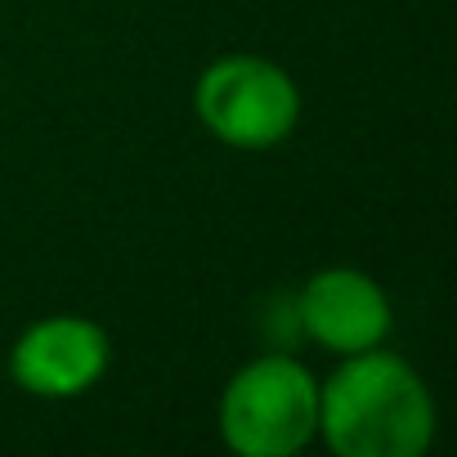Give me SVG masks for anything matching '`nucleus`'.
I'll use <instances>...</instances> for the list:
<instances>
[{
    "mask_svg": "<svg viewBox=\"0 0 457 457\" xmlns=\"http://www.w3.org/2000/svg\"><path fill=\"white\" fill-rule=\"evenodd\" d=\"M319 430L341 457H417L435 435V403L403 359L359 350L319 390Z\"/></svg>",
    "mask_w": 457,
    "mask_h": 457,
    "instance_id": "nucleus-1",
    "label": "nucleus"
},
{
    "mask_svg": "<svg viewBox=\"0 0 457 457\" xmlns=\"http://www.w3.org/2000/svg\"><path fill=\"white\" fill-rule=\"evenodd\" d=\"M224 444L243 457H292L319 430V386L283 354L247 363L220 403Z\"/></svg>",
    "mask_w": 457,
    "mask_h": 457,
    "instance_id": "nucleus-2",
    "label": "nucleus"
},
{
    "mask_svg": "<svg viewBox=\"0 0 457 457\" xmlns=\"http://www.w3.org/2000/svg\"><path fill=\"white\" fill-rule=\"evenodd\" d=\"M193 108L211 135L234 148H274L292 135L301 99L292 77L256 54H228L211 63L193 90Z\"/></svg>",
    "mask_w": 457,
    "mask_h": 457,
    "instance_id": "nucleus-3",
    "label": "nucleus"
},
{
    "mask_svg": "<svg viewBox=\"0 0 457 457\" xmlns=\"http://www.w3.org/2000/svg\"><path fill=\"white\" fill-rule=\"evenodd\" d=\"M10 368L23 390L46 395V399H72L104 377L108 337L99 332V323L77 319V314L41 319L37 328L19 337Z\"/></svg>",
    "mask_w": 457,
    "mask_h": 457,
    "instance_id": "nucleus-4",
    "label": "nucleus"
},
{
    "mask_svg": "<svg viewBox=\"0 0 457 457\" xmlns=\"http://www.w3.org/2000/svg\"><path fill=\"white\" fill-rule=\"evenodd\" d=\"M296 319L319 345L337 354H359L390 332V301L359 270H323L305 283Z\"/></svg>",
    "mask_w": 457,
    "mask_h": 457,
    "instance_id": "nucleus-5",
    "label": "nucleus"
}]
</instances>
